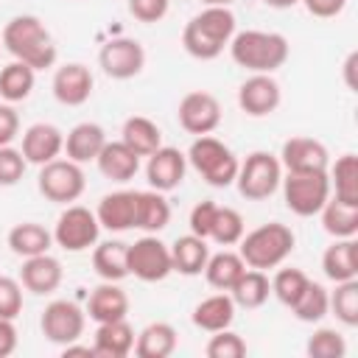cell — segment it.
<instances>
[{
	"label": "cell",
	"mask_w": 358,
	"mask_h": 358,
	"mask_svg": "<svg viewBox=\"0 0 358 358\" xmlns=\"http://www.w3.org/2000/svg\"><path fill=\"white\" fill-rule=\"evenodd\" d=\"M0 42H3V48L17 62L34 67L36 73L53 67L56 59H59V50H56V42H53L50 31L34 14H17V17H11L6 22L3 34H0Z\"/></svg>",
	"instance_id": "1"
},
{
	"label": "cell",
	"mask_w": 358,
	"mask_h": 358,
	"mask_svg": "<svg viewBox=\"0 0 358 358\" xmlns=\"http://www.w3.org/2000/svg\"><path fill=\"white\" fill-rule=\"evenodd\" d=\"M235 22L238 20L229 11V6H204L196 17L187 20L182 31V48L187 50V56L199 62L218 59L235 36Z\"/></svg>",
	"instance_id": "2"
},
{
	"label": "cell",
	"mask_w": 358,
	"mask_h": 358,
	"mask_svg": "<svg viewBox=\"0 0 358 358\" xmlns=\"http://www.w3.org/2000/svg\"><path fill=\"white\" fill-rule=\"evenodd\" d=\"M229 56L238 67L249 70V73H274L288 62V39L277 31H235V36L229 39Z\"/></svg>",
	"instance_id": "3"
},
{
	"label": "cell",
	"mask_w": 358,
	"mask_h": 358,
	"mask_svg": "<svg viewBox=\"0 0 358 358\" xmlns=\"http://www.w3.org/2000/svg\"><path fill=\"white\" fill-rule=\"evenodd\" d=\"M294 243L296 235L291 232V227L280 221H268L255 227L252 232H243V238L238 241V255L249 268L268 271L285 263V257L294 252Z\"/></svg>",
	"instance_id": "4"
},
{
	"label": "cell",
	"mask_w": 358,
	"mask_h": 358,
	"mask_svg": "<svg viewBox=\"0 0 358 358\" xmlns=\"http://www.w3.org/2000/svg\"><path fill=\"white\" fill-rule=\"evenodd\" d=\"M187 165L210 185V187H229L235 185V176H238V157L235 151L221 143L218 137L213 134H201L190 143L187 148Z\"/></svg>",
	"instance_id": "5"
},
{
	"label": "cell",
	"mask_w": 358,
	"mask_h": 358,
	"mask_svg": "<svg viewBox=\"0 0 358 358\" xmlns=\"http://www.w3.org/2000/svg\"><path fill=\"white\" fill-rule=\"evenodd\" d=\"M280 187L285 207L299 218L319 215V210L330 199L327 171H285Z\"/></svg>",
	"instance_id": "6"
},
{
	"label": "cell",
	"mask_w": 358,
	"mask_h": 358,
	"mask_svg": "<svg viewBox=\"0 0 358 358\" xmlns=\"http://www.w3.org/2000/svg\"><path fill=\"white\" fill-rule=\"evenodd\" d=\"M282 182V165L280 157H274L271 151H252L241 165H238V193L249 201H266L268 196L277 193Z\"/></svg>",
	"instance_id": "7"
},
{
	"label": "cell",
	"mask_w": 358,
	"mask_h": 358,
	"mask_svg": "<svg viewBox=\"0 0 358 358\" xmlns=\"http://www.w3.org/2000/svg\"><path fill=\"white\" fill-rule=\"evenodd\" d=\"M36 187L53 204H73V201L81 199V193L87 187V179H84V171H81L78 162L56 157V159L39 165Z\"/></svg>",
	"instance_id": "8"
},
{
	"label": "cell",
	"mask_w": 358,
	"mask_h": 358,
	"mask_svg": "<svg viewBox=\"0 0 358 358\" xmlns=\"http://www.w3.org/2000/svg\"><path fill=\"white\" fill-rule=\"evenodd\" d=\"M98 235H101V224H98L95 213L81 204H67L53 227V243L73 255L95 246Z\"/></svg>",
	"instance_id": "9"
},
{
	"label": "cell",
	"mask_w": 358,
	"mask_h": 358,
	"mask_svg": "<svg viewBox=\"0 0 358 358\" xmlns=\"http://www.w3.org/2000/svg\"><path fill=\"white\" fill-rule=\"evenodd\" d=\"M126 266H129V274L137 277L140 282H162L173 271L171 246L162 243L157 235L145 232L143 238L126 246Z\"/></svg>",
	"instance_id": "10"
},
{
	"label": "cell",
	"mask_w": 358,
	"mask_h": 358,
	"mask_svg": "<svg viewBox=\"0 0 358 358\" xmlns=\"http://www.w3.org/2000/svg\"><path fill=\"white\" fill-rule=\"evenodd\" d=\"M87 327V310L78 308L73 299H53L45 305L42 319H39V330L50 344H73L84 336Z\"/></svg>",
	"instance_id": "11"
},
{
	"label": "cell",
	"mask_w": 358,
	"mask_h": 358,
	"mask_svg": "<svg viewBox=\"0 0 358 358\" xmlns=\"http://www.w3.org/2000/svg\"><path fill=\"white\" fill-rule=\"evenodd\" d=\"M101 70L115 81H129L145 67V48L134 36H115L98 53Z\"/></svg>",
	"instance_id": "12"
},
{
	"label": "cell",
	"mask_w": 358,
	"mask_h": 358,
	"mask_svg": "<svg viewBox=\"0 0 358 358\" xmlns=\"http://www.w3.org/2000/svg\"><path fill=\"white\" fill-rule=\"evenodd\" d=\"M221 103L213 92H204V90H193L187 92L182 101H179V109H176V120L179 126L187 131V134H213L218 126H221Z\"/></svg>",
	"instance_id": "13"
},
{
	"label": "cell",
	"mask_w": 358,
	"mask_h": 358,
	"mask_svg": "<svg viewBox=\"0 0 358 358\" xmlns=\"http://www.w3.org/2000/svg\"><path fill=\"white\" fill-rule=\"evenodd\" d=\"M282 103V90L271 73H252L238 87V106L249 117H268Z\"/></svg>",
	"instance_id": "14"
},
{
	"label": "cell",
	"mask_w": 358,
	"mask_h": 358,
	"mask_svg": "<svg viewBox=\"0 0 358 358\" xmlns=\"http://www.w3.org/2000/svg\"><path fill=\"white\" fill-rule=\"evenodd\" d=\"M187 173V157L173 145H159L154 154H148L145 162V179L154 190L171 193L185 182Z\"/></svg>",
	"instance_id": "15"
},
{
	"label": "cell",
	"mask_w": 358,
	"mask_h": 358,
	"mask_svg": "<svg viewBox=\"0 0 358 358\" xmlns=\"http://www.w3.org/2000/svg\"><path fill=\"white\" fill-rule=\"evenodd\" d=\"M92 87H95V78H92L90 67L81 64V62H67V64L56 67L53 81H50L53 98L62 106H81V103H87L90 95H92Z\"/></svg>",
	"instance_id": "16"
},
{
	"label": "cell",
	"mask_w": 358,
	"mask_h": 358,
	"mask_svg": "<svg viewBox=\"0 0 358 358\" xmlns=\"http://www.w3.org/2000/svg\"><path fill=\"white\" fill-rule=\"evenodd\" d=\"M282 171H327L330 151L322 140L313 137H288L280 148Z\"/></svg>",
	"instance_id": "17"
},
{
	"label": "cell",
	"mask_w": 358,
	"mask_h": 358,
	"mask_svg": "<svg viewBox=\"0 0 358 358\" xmlns=\"http://www.w3.org/2000/svg\"><path fill=\"white\" fill-rule=\"evenodd\" d=\"M22 157L28 165H45L64 151V134L53 123H31L22 131Z\"/></svg>",
	"instance_id": "18"
},
{
	"label": "cell",
	"mask_w": 358,
	"mask_h": 358,
	"mask_svg": "<svg viewBox=\"0 0 358 358\" xmlns=\"http://www.w3.org/2000/svg\"><path fill=\"white\" fill-rule=\"evenodd\" d=\"M62 263L53 255H34V257H22V268H20V285L36 296L53 294L62 285Z\"/></svg>",
	"instance_id": "19"
},
{
	"label": "cell",
	"mask_w": 358,
	"mask_h": 358,
	"mask_svg": "<svg viewBox=\"0 0 358 358\" xmlns=\"http://www.w3.org/2000/svg\"><path fill=\"white\" fill-rule=\"evenodd\" d=\"M134 207H137V190H112L98 201L95 218L109 232H126L134 229Z\"/></svg>",
	"instance_id": "20"
},
{
	"label": "cell",
	"mask_w": 358,
	"mask_h": 358,
	"mask_svg": "<svg viewBox=\"0 0 358 358\" xmlns=\"http://www.w3.org/2000/svg\"><path fill=\"white\" fill-rule=\"evenodd\" d=\"M87 316L95 324L103 322H115V319H126L129 316V294L117 285L103 280L98 288H92L90 299H87Z\"/></svg>",
	"instance_id": "21"
},
{
	"label": "cell",
	"mask_w": 358,
	"mask_h": 358,
	"mask_svg": "<svg viewBox=\"0 0 358 358\" xmlns=\"http://www.w3.org/2000/svg\"><path fill=\"white\" fill-rule=\"evenodd\" d=\"M322 271L330 282L358 280V243L355 238H333L322 255Z\"/></svg>",
	"instance_id": "22"
},
{
	"label": "cell",
	"mask_w": 358,
	"mask_h": 358,
	"mask_svg": "<svg viewBox=\"0 0 358 358\" xmlns=\"http://www.w3.org/2000/svg\"><path fill=\"white\" fill-rule=\"evenodd\" d=\"M134 327L126 319H115V322H103L95 330L92 338V350L98 358H126L134 350Z\"/></svg>",
	"instance_id": "23"
},
{
	"label": "cell",
	"mask_w": 358,
	"mask_h": 358,
	"mask_svg": "<svg viewBox=\"0 0 358 358\" xmlns=\"http://www.w3.org/2000/svg\"><path fill=\"white\" fill-rule=\"evenodd\" d=\"M106 145V131L98 123H76L67 134H64V154L67 159L84 165V162H95V157L101 154V148Z\"/></svg>",
	"instance_id": "24"
},
{
	"label": "cell",
	"mask_w": 358,
	"mask_h": 358,
	"mask_svg": "<svg viewBox=\"0 0 358 358\" xmlns=\"http://www.w3.org/2000/svg\"><path fill=\"white\" fill-rule=\"evenodd\" d=\"M95 165H98V171H101L106 179L123 185V182H129V179L137 176V171H140V157H137L123 140H115V143L106 140V145H103L101 154L95 157Z\"/></svg>",
	"instance_id": "25"
},
{
	"label": "cell",
	"mask_w": 358,
	"mask_h": 358,
	"mask_svg": "<svg viewBox=\"0 0 358 358\" xmlns=\"http://www.w3.org/2000/svg\"><path fill=\"white\" fill-rule=\"evenodd\" d=\"M190 319L204 333H218V330L232 327V322H235V302H232L229 291H218L213 296H204L193 308Z\"/></svg>",
	"instance_id": "26"
},
{
	"label": "cell",
	"mask_w": 358,
	"mask_h": 358,
	"mask_svg": "<svg viewBox=\"0 0 358 358\" xmlns=\"http://www.w3.org/2000/svg\"><path fill=\"white\" fill-rule=\"evenodd\" d=\"M171 224V204L165 199V193L148 187V190H137V207H134V229L157 235Z\"/></svg>",
	"instance_id": "27"
},
{
	"label": "cell",
	"mask_w": 358,
	"mask_h": 358,
	"mask_svg": "<svg viewBox=\"0 0 358 358\" xmlns=\"http://www.w3.org/2000/svg\"><path fill=\"white\" fill-rule=\"evenodd\" d=\"M179 347V333L168 322H151L145 324L134 338V355L137 358H168Z\"/></svg>",
	"instance_id": "28"
},
{
	"label": "cell",
	"mask_w": 358,
	"mask_h": 358,
	"mask_svg": "<svg viewBox=\"0 0 358 358\" xmlns=\"http://www.w3.org/2000/svg\"><path fill=\"white\" fill-rule=\"evenodd\" d=\"M207 257H210L207 241L193 232L179 235L171 243V263H173V271H179L182 277H199L207 266Z\"/></svg>",
	"instance_id": "29"
},
{
	"label": "cell",
	"mask_w": 358,
	"mask_h": 358,
	"mask_svg": "<svg viewBox=\"0 0 358 358\" xmlns=\"http://www.w3.org/2000/svg\"><path fill=\"white\" fill-rule=\"evenodd\" d=\"M6 243H8V249H11L17 257H34V255L50 252V246H53V232L45 229L42 224H36V221H22V224H14V227L8 229Z\"/></svg>",
	"instance_id": "30"
},
{
	"label": "cell",
	"mask_w": 358,
	"mask_h": 358,
	"mask_svg": "<svg viewBox=\"0 0 358 358\" xmlns=\"http://www.w3.org/2000/svg\"><path fill=\"white\" fill-rule=\"evenodd\" d=\"M120 140L137 154V157H148L154 154L159 145H162V131L159 126L145 117V115H131L123 120V129H120Z\"/></svg>",
	"instance_id": "31"
},
{
	"label": "cell",
	"mask_w": 358,
	"mask_h": 358,
	"mask_svg": "<svg viewBox=\"0 0 358 358\" xmlns=\"http://www.w3.org/2000/svg\"><path fill=\"white\" fill-rule=\"evenodd\" d=\"M229 296L235 302V308H246V310H255L260 305H266V299L271 296V280L266 271L260 268H249L238 277V282L229 288Z\"/></svg>",
	"instance_id": "32"
},
{
	"label": "cell",
	"mask_w": 358,
	"mask_h": 358,
	"mask_svg": "<svg viewBox=\"0 0 358 358\" xmlns=\"http://www.w3.org/2000/svg\"><path fill=\"white\" fill-rule=\"evenodd\" d=\"M330 196L347 204H358V157L341 154L333 165H327Z\"/></svg>",
	"instance_id": "33"
},
{
	"label": "cell",
	"mask_w": 358,
	"mask_h": 358,
	"mask_svg": "<svg viewBox=\"0 0 358 358\" xmlns=\"http://www.w3.org/2000/svg\"><path fill=\"white\" fill-rule=\"evenodd\" d=\"M322 229L330 238H355L358 235V204H347L338 199H327L324 207L319 210Z\"/></svg>",
	"instance_id": "34"
},
{
	"label": "cell",
	"mask_w": 358,
	"mask_h": 358,
	"mask_svg": "<svg viewBox=\"0 0 358 358\" xmlns=\"http://www.w3.org/2000/svg\"><path fill=\"white\" fill-rule=\"evenodd\" d=\"M126 246L123 241H103L95 243L92 249V268L101 280L109 282H120L123 277H129V266H126Z\"/></svg>",
	"instance_id": "35"
},
{
	"label": "cell",
	"mask_w": 358,
	"mask_h": 358,
	"mask_svg": "<svg viewBox=\"0 0 358 358\" xmlns=\"http://www.w3.org/2000/svg\"><path fill=\"white\" fill-rule=\"evenodd\" d=\"M243 271H246L243 257H241L238 252L227 249V246H224V252L210 255V257H207V266H204L207 282H210L213 288H218V291H229V288L238 282V277H241Z\"/></svg>",
	"instance_id": "36"
},
{
	"label": "cell",
	"mask_w": 358,
	"mask_h": 358,
	"mask_svg": "<svg viewBox=\"0 0 358 358\" xmlns=\"http://www.w3.org/2000/svg\"><path fill=\"white\" fill-rule=\"evenodd\" d=\"M36 84V70L22 64V62H8L6 67H0V98L6 103H20L34 92Z\"/></svg>",
	"instance_id": "37"
},
{
	"label": "cell",
	"mask_w": 358,
	"mask_h": 358,
	"mask_svg": "<svg viewBox=\"0 0 358 358\" xmlns=\"http://www.w3.org/2000/svg\"><path fill=\"white\" fill-rule=\"evenodd\" d=\"M291 313L305 322V324H316L330 313V291L322 282H308L305 291L299 294V299L291 305Z\"/></svg>",
	"instance_id": "38"
},
{
	"label": "cell",
	"mask_w": 358,
	"mask_h": 358,
	"mask_svg": "<svg viewBox=\"0 0 358 358\" xmlns=\"http://www.w3.org/2000/svg\"><path fill=\"white\" fill-rule=\"evenodd\" d=\"M330 313L344 327H358V280L336 282L330 291Z\"/></svg>",
	"instance_id": "39"
},
{
	"label": "cell",
	"mask_w": 358,
	"mask_h": 358,
	"mask_svg": "<svg viewBox=\"0 0 358 358\" xmlns=\"http://www.w3.org/2000/svg\"><path fill=\"white\" fill-rule=\"evenodd\" d=\"M246 227H243V215L235 207H218L215 213V224L210 232V241H215L218 246H235L243 238Z\"/></svg>",
	"instance_id": "40"
},
{
	"label": "cell",
	"mask_w": 358,
	"mask_h": 358,
	"mask_svg": "<svg viewBox=\"0 0 358 358\" xmlns=\"http://www.w3.org/2000/svg\"><path fill=\"white\" fill-rule=\"evenodd\" d=\"M310 282V277L302 271V268H280L274 277H271V294L285 305V308H291L296 299H299V294L305 291V285Z\"/></svg>",
	"instance_id": "41"
},
{
	"label": "cell",
	"mask_w": 358,
	"mask_h": 358,
	"mask_svg": "<svg viewBox=\"0 0 358 358\" xmlns=\"http://www.w3.org/2000/svg\"><path fill=\"white\" fill-rule=\"evenodd\" d=\"M305 352L310 358H344L347 355V341L336 327H319L308 338Z\"/></svg>",
	"instance_id": "42"
},
{
	"label": "cell",
	"mask_w": 358,
	"mask_h": 358,
	"mask_svg": "<svg viewBox=\"0 0 358 358\" xmlns=\"http://www.w3.org/2000/svg\"><path fill=\"white\" fill-rule=\"evenodd\" d=\"M207 358H243L246 355V341L235 333V330H218L210 333V341L204 347Z\"/></svg>",
	"instance_id": "43"
},
{
	"label": "cell",
	"mask_w": 358,
	"mask_h": 358,
	"mask_svg": "<svg viewBox=\"0 0 358 358\" xmlns=\"http://www.w3.org/2000/svg\"><path fill=\"white\" fill-rule=\"evenodd\" d=\"M25 168L28 162L20 148L0 145V187H14L25 176Z\"/></svg>",
	"instance_id": "44"
},
{
	"label": "cell",
	"mask_w": 358,
	"mask_h": 358,
	"mask_svg": "<svg viewBox=\"0 0 358 358\" xmlns=\"http://www.w3.org/2000/svg\"><path fill=\"white\" fill-rule=\"evenodd\" d=\"M22 313V285L20 280L0 274V319H17Z\"/></svg>",
	"instance_id": "45"
},
{
	"label": "cell",
	"mask_w": 358,
	"mask_h": 358,
	"mask_svg": "<svg viewBox=\"0 0 358 358\" xmlns=\"http://www.w3.org/2000/svg\"><path fill=\"white\" fill-rule=\"evenodd\" d=\"M215 213H218V204H215L213 199L199 201V204L190 210V218H187L190 232L199 235V238H204V241H210V232H213V224H215Z\"/></svg>",
	"instance_id": "46"
},
{
	"label": "cell",
	"mask_w": 358,
	"mask_h": 358,
	"mask_svg": "<svg viewBox=\"0 0 358 358\" xmlns=\"http://www.w3.org/2000/svg\"><path fill=\"white\" fill-rule=\"evenodd\" d=\"M171 8V0H129V14L137 22H159Z\"/></svg>",
	"instance_id": "47"
},
{
	"label": "cell",
	"mask_w": 358,
	"mask_h": 358,
	"mask_svg": "<svg viewBox=\"0 0 358 358\" xmlns=\"http://www.w3.org/2000/svg\"><path fill=\"white\" fill-rule=\"evenodd\" d=\"M20 134V115L14 103H0V145H11Z\"/></svg>",
	"instance_id": "48"
},
{
	"label": "cell",
	"mask_w": 358,
	"mask_h": 358,
	"mask_svg": "<svg viewBox=\"0 0 358 358\" xmlns=\"http://www.w3.org/2000/svg\"><path fill=\"white\" fill-rule=\"evenodd\" d=\"M305 6L308 14L319 17V20H330V17H338L347 6V0H299Z\"/></svg>",
	"instance_id": "49"
},
{
	"label": "cell",
	"mask_w": 358,
	"mask_h": 358,
	"mask_svg": "<svg viewBox=\"0 0 358 358\" xmlns=\"http://www.w3.org/2000/svg\"><path fill=\"white\" fill-rule=\"evenodd\" d=\"M17 327L14 319H0V358H8L17 350Z\"/></svg>",
	"instance_id": "50"
},
{
	"label": "cell",
	"mask_w": 358,
	"mask_h": 358,
	"mask_svg": "<svg viewBox=\"0 0 358 358\" xmlns=\"http://www.w3.org/2000/svg\"><path fill=\"white\" fill-rule=\"evenodd\" d=\"M62 355L64 358H70V355H95V350H92V344H78V341H73V344H64L62 347Z\"/></svg>",
	"instance_id": "51"
},
{
	"label": "cell",
	"mask_w": 358,
	"mask_h": 358,
	"mask_svg": "<svg viewBox=\"0 0 358 358\" xmlns=\"http://www.w3.org/2000/svg\"><path fill=\"white\" fill-rule=\"evenodd\" d=\"M355 62H358V53H350V56H347V62H344V78H347V87H355V81H352Z\"/></svg>",
	"instance_id": "52"
},
{
	"label": "cell",
	"mask_w": 358,
	"mask_h": 358,
	"mask_svg": "<svg viewBox=\"0 0 358 358\" xmlns=\"http://www.w3.org/2000/svg\"><path fill=\"white\" fill-rule=\"evenodd\" d=\"M268 8H294V6H299V0H263Z\"/></svg>",
	"instance_id": "53"
},
{
	"label": "cell",
	"mask_w": 358,
	"mask_h": 358,
	"mask_svg": "<svg viewBox=\"0 0 358 358\" xmlns=\"http://www.w3.org/2000/svg\"><path fill=\"white\" fill-rule=\"evenodd\" d=\"M204 6H229V3H235V0H201Z\"/></svg>",
	"instance_id": "54"
},
{
	"label": "cell",
	"mask_w": 358,
	"mask_h": 358,
	"mask_svg": "<svg viewBox=\"0 0 358 358\" xmlns=\"http://www.w3.org/2000/svg\"><path fill=\"white\" fill-rule=\"evenodd\" d=\"M0 50H3V42H0Z\"/></svg>",
	"instance_id": "55"
}]
</instances>
